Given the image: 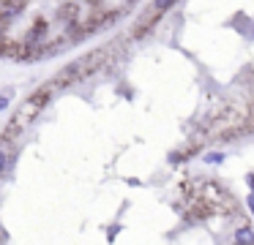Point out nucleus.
Instances as JSON below:
<instances>
[{"instance_id": "nucleus-2", "label": "nucleus", "mask_w": 254, "mask_h": 245, "mask_svg": "<svg viewBox=\"0 0 254 245\" xmlns=\"http://www.w3.org/2000/svg\"><path fill=\"white\" fill-rule=\"evenodd\" d=\"M235 243H243V245H254V229L249 226H241L235 232Z\"/></svg>"}, {"instance_id": "nucleus-1", "label": "nucleus", "mask_w": 254, "mask_h": 245, "mask_svg": "<svg viewBox=\"0 0 254 245\" xmlns=\"http://www.w3.org/2000/svg\"><path fill=\"white\" fill-rule=\"evenodd\" d=\"M22 8H25V0H0V19L11 22Z\"/></svg>"}, {"instance_id": "nucleus-6", "label": "nucleus", "mask_w": 254, "mask_h": 245, "mask_svg": "<svg viewBox=\"0 0 254 245\" xmlns=\"http://www.w3.org/2000/svg\"><path fill=\"white\" fill-rule=\"evenodd\" d=\"M246 204H249V212H252V215H254V191H252V194H249Z\"/></svg>"}, {"instance_id": "nucleus-5", "label": "nucleus", "mask_w": 254, "mask_h": 245, "mask_svg": "<svg viewBox=\"0 0 254 245\" xmlns=\"http://www.w3.org/2000/svg\"><path fill=\"white\" fill-rule=\"evenodd\" d=\"M172 3H175V0H153V8L156 11H167V8H172Z\"/></svg>"}, {"instance_id": "nucleus-7", "label": "nucleus", "mask_w": 254, "mask_h": 245, "mask_svg": "<svg viewBox=\"0 0 254 245\" xmlns=\"http://www.w3.org/2000/svg\"><path fill=\"white\" fill-rule=\"evenodd\" d=\"M246 183H249V188L254 191V174H246Z\"/></svg>"}, {"instance_id": "nucleus-4", "label": "nucleus", "mask_w": 254, "mask_h": 245, "mask_svg": "<svg viewBox=\"0 0 254 245\" xmlns=\"http://www.w3.org/2000/svg\"><path fill=\"white\" fill-rule=\"evenodd\" d=\"M224 161V152H208L205 155V163H221Z\"/></svg>"}, {"instance_id": "nucleus-3", "label": "nucleus", "mask_w": 254, "mask_h": 245, "mask_svg": "<svg viewBox=\"0 0 254 245\" xmlns=\"http://www.w3.org/2000/svg\"><path fill=\"white\" fill-rule=\"evenodd\" d=\"M8 158H11V145L3 142V145H0V172L8 166Z\"/></svg>"}, {"instance_id": "nucleus-8", "label": "nucleus", "mask_w": 254, "mask_h": 245, "mask_svg": "<svg viewBox=\"0 0 254 245\" xmlns=\"http://www.w3.org/2000/svg\"><path fill=\"white\" fill-rule=\"evenodd\" d=\"M6 103H8V98L3 96V98H0V109H6Z\"/></svg>"}]
</instances>
